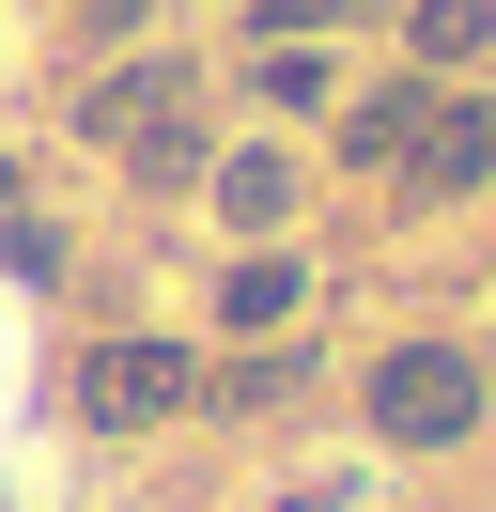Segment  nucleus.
<instances>
[{"label": "nucleus", "instance_id": "4", "mask_svg": "<svg viewBox=\"0 0 496 512\" xmlns=\"http://www.w3.org/2000/svg\"><path fill=\"white\" fill-rule=\"evenodd\" d=\"M403 171H419L434 202H450V187H481V171H496V94H450V109H419Z\"/></svg>", "mask_w": 496, "mask_h": 512}, {"label": "nucleus", "instance_id": "9", "mask_svg": "<svg viewBox=\"0 0 496 512\" xmlns=\"http://www.w3.org/2000/svg\"><path fill=\"white\" fill-rule=\"evenodd\" d=\"M341 140H357V156H403V140H419V94H372V109H357Z\"/></svg>", "mask_w": 496, "mask_h": 512}, {"label": "nucleus", "instance_id": "10", "mask_svg": "<svg viewBox=\"0 0 496 512\" xmlns=\"http://www.w3.org/2000/svg\"><path fill=\"white\" fill-rule=\"evenodd\" d=\"M341 16H372V0H264V47H295V32H341Z\"/></svg>", "mask_w": 496, "mask_h": 512}, {"label": "nucleus", "instance_id": "2", "mask_svg": "<svg viewBox=\"0 0 496 512\" xmlns=\"http://www.w3.org/2000/svg\"><path fill=\"white\" fill-rule=\"evenodd\" d=\"M186 388H202L186 342H93L78 357V419H93V435H140V419H171Z\"/></svg>", "mask_w": 496, "mask_h": 512}, {"label": "nucleus", "instance_id": "6", "mask_svg": "<svg viewBox=\"0 0 496 512\" xmlns=\"http://www.w3.org/2000/svg\"><path fill=\"white\" fill-rule=\"evenodd\" d=\"M403 47H419V63H481V47H496V0H419Z\"/></svg>", "mask_w": 496, "mask_h": 512}, {"label": "nucleus", "instance_id": "5", "mask_svg": "<svg viewBox=\"0 0 496 512\" xmlns=\"http://www.w3.org/2000/svg\"><path fill=\"white\" fill-rule=\"evenodd\" d=\"M295 311H310V264H279V249H248L217 295V326H295Z\"/></svg>", "mask_w": 496, "mask_h": 512}, {"label": "nucleus", "instance_id": "12", "mask_svg": "<svg viewBox=\"0 0 496 512\" xmlns=\"http://www.w3.org/2000/svg\"><path fill=\"white\" fill-rule=\"evenodd\" d=\"M0 202H16V171H0Z\"/></svg>", "mask_w": 496, "mask_h": 512}, {"label": "nucleus", "instance_id": "3", "mask_svg": "<svg viewBox=\"0 0 496 512\" xmlns=\"http://www.w3.org/2000/svg\"><path fill=\"white\" fill-rule=\"evenodd\" d=\"M78 125H93V140H124V156H140V140H171V125H186V63H124V78H93Z\"/></svg>", "mask_w": 496, "mask_h": 512}, {"label": "nucleus", "instance_id": "7", "mask_svg": "<svg viewBox=\"0 0 496 512\" xmlns=\"http://www.w3.org/2000/svg\"><path fill=\"white\" fill-rule=\"evenodd\" d=\"M217 202H233V233H279V218H295V156H233Z\"/></svg>", "mask_w": 496, "mask_h": 512}, {"label": "nucleus", "instance_id": "8", "mask_svg": "<svg viewBox=\"0 0 496 512\" xmlns=\"http://www.w3.org/2000/svg\"><path fill=\"white\" fill-rule=\"evenodd\" d=\"M248 94H264V109H310V94H341V78L295 63V47H264V63H248Z\"/></svg>", "mask_w": 496, "mask_h": 512}, {"label": "nucleus", "instance_id": "1", "mask_svg": "<svg viewBox=\"0 0 496 512\" xmlns=\"http://www.w3.org/2000/svg\"><path fill=\"white\" fill-rule=\"evenodd\" d=\"M372 435H388V450L481 435V357H465V342H388V357H372Z\"/></svg>", "mask_w": 496, "mask_h": 512}, {"label": "nucleus", "instance_id": "11", "mask_svg": "<svg viewBox=\"0 0 496 512\" xmlns=\"http://www.w3.org/2000/svg\"><path fill=\"white\" fill-rule=\"evenodd\" d=\"M62 16H78V32H140L155 0H62Z\"/></svg>", "mask_w": 496, "mask_h": 512}]
</instances>
